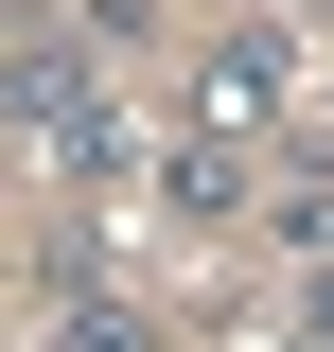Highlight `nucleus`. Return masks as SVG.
Instances as JSON below:
<instances>
[{
    "label": "nucleus",
    "mask_w": 334,
    "mask_h": 352,
    "mask_svg": "<svg viewBox=\"0 0 334 352\" xmlns=\"http://www.w3.org/2000/svg\"><path fill=\"white\" fill-rule=\"evenodd\" d=\"M194 141H229V159H264V141L299 124V53L282 36H229V53H194V106H176Z\"/></svg>",
    "instance_id": "1"
},
{
    "label": "nucleus",
    "mask_w": 334,
    "mask_h": 352,
    "mask_svg": "<svg viewBox=\"0 0 334 352\" xmlns=\"http://www.w3.org/2000/svg\"><path fill=\"white\" fill-rule=\"evenodd\" d=\"M264 229H282L299 264H334V159H282V176H264Z\"/></svg>",
    "instance_id": "2"
},
{
    "label": "nucleus",
    "mask_w": 334,
    "mask_h": 352,
    "mask_svg": "<svg viewBox=\"0 0 334 352\" xmlns=\"http://www.w3.org/2000/svg\"><path fill=\"white\" fill-rule=\"evenodd\" d=\"M71 352H159V317H124V300H88V317H71Z\"/></svg>",
    "instance_id": "3"
}]
</instances>
